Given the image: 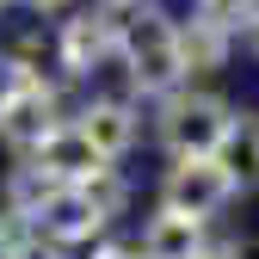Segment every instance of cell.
<instances>
[{
    "mask_svg": "<svg viewBox=\"0 0 259 259\" xmlns=\"http://www.w3.org/2000/svg\"><path fill=\"white\" fill-rule=\"evenodd\" d=\"M117 56H123V68H130V87H142V93H173L185 80V56H179V25L167 13H136L123 25V37H117Z\"/></svg>",
    "mask_w": 259,
    "mask_h": 259,
    "instance_id": "obj_1",
    "label": "cell"
},
{
    "mask_svg": "<svg viewBox=\"0 0 259 259\" xmlns=\"http://www.w3.org/2000/svg\"><path fill=\"white\" fill-rule=\"evenodd\" d=\"M235 111L216 99V93H179L167 99V117H160V142H167L179 160H198V154H216L222 136H229Z\"/></svg>",
    "mask_w": 259,
    "mask_h": 259,
    "instance_id": "obj_2",
    "label": "cell"
},
{
    "mask_svg": "<svg viewBox=\"0 0 259 259\" xmlns=\"http://www.w3.org/2000/svg\"><path fill=\"white\" fill-rule=\"evenodd\" d=\"M235 198V179L222 173L216 154H198V160H173V173L160 179V210L173 216H191V222H210L222 204Z\"/></svg>",
    "mask_w": 259,
    "mask_h": 259,
    "instance_id": "obj_3",
    "label": "cell"
},
{
    "mask_svg": "<svg viewBox=\"0 0 259 259\" xmlns=\"http://www.w3.org/2000/svg\"><path fill=\"white\" fill-rule=\"evenodd\" d=\"M105 210H99V198H93L87 185H56L50 198H44V210L31 216V235H44V241H56V247H68V241H93L105 229Z\"/></svg>",
    "mask_w": 259,
    "mask_h": 259,
    "instance_id": "obj_4",
    "label": "cell"
},
{
    "mask_svg": "<svg viewBox=\"0 0 259 259\" xmlns=\"http://www.w3.org/2000/svg\"><path fill=\"white\" fill-rule=\"evenodd\" d=\"M31 167H37V173H50L56 185H93L99 173H111V160H105L99 148L80 136V123H56L50 136L31 148Z\"/></svg>",
    "mask_w": 259,
    "mask_h": 259,
    "instance_id": "obj_5",
    "label": "cell"
},
{
    "mask_svg": "<svg viewBox=\"0 0 259 259\" xmlns=\"http://www.w3.org/2000/svg\"><path fill=\"white\" fill-rule=\"evenodd\" d=\"M117 37H123V25L111 19V7L62 19V68L68 74H93L105 56H117Z\"/></svg>",
    "mask_w": 259,
    "mask_h": 259,
    "instance_id": "obj_6",
    "label": "cell"
},
{
    "mask_svg": "<svg viewBox=\"0 0 259 259\" xmlns=\"http://www.w3.org/2000/svg\"><path fill=\"white\" fill-rule=\"evenodd\" d=\"M50 130H56V93L44 80H25L13 99L0 105V136H7L13 148H37Z\"/></svg>",
    "mask_w": 259,
    "mask_h": 259,
    "instance_id": "obj_7",
    "label": "cell"
},
{
    "mask_svg": "<svg viewBox=\"0 0 259 259\" xmlns=\"http://www.w3.org/2000/svg\"><path fill=\"white\" fill-rule=\"evenodd\" d=\"M80 136L99 148L105 160H117L130 142H136V111H130L123 99H93V105L80 111Z\"/></svg>",
    "mask_w": 259,
    "mask_h": 259,
    "instance_id": "obj_8",
    "label": "cell"
},
{
    "mask_svg": "<svg viewBox=\"0 0 259 259\" xmlns=\"http://www.w3.org/2000/svg\"><path fill=\"white\" fill-rule=\"evenodd\" d=\"M216 160H222V173L235 179V191L241 185H259V111H235V123H229V136H222Z\"/></svg>",
    "mask_w": 259,
    "mask_h": 259,
    "instance_id": "obj_9",
    "label": "cell"
},
{
    "mask_svg": "<svg viewBox=\"0 0 259 259\" xmlns=\"http://www.w3.org/2000/svg\"><path fill=\"white\" fill-rule=\"evenodd\" d=\"M198 253H204V222L173 216V210H160L142 235V259H198Z\"/></svg>",
    "mask_w": 259,
    "mask_h": 259,
    "instance_id": "obj_10",
    "label": "cell"
},
{
    "mask_svg": "<svg viewBox=\"0 0 259 259\" xmlns=\"http://www.w3.org/2000/svg\"><path fill=\"white\" fill-rule=\"evenodd\" d=\"M229 25H216V19H191V25H179V56H185V74H216L222 62H229Z\"/></svg>",
    "mask_w": 259,
    "mask_h": 259,
    "instance_id": "obj_11",
    "label": "cell"
},
{
    "mask_svg": "<svg viewBox=\"0 0 259 259\" xmlns=\"http://www.w3.org/2000/svg\"><path fill=\"white\" fill-rule=\"evenodd\" d=\"M37 235H31V222L19 216V210H0V259H13L19 247H31Z\"/></svg>",
    "mask_w": 259,
    "mask_h": 259,
    "instance_id": "obj_12",
    "label": "cell"
},
{
    "mask_svg": "<svg viewBox=\"0 0 259 259\" xmlns=\"http://www.w3.org/2000/svg\"><path fill=\"white\" fill-rule=\"evenodd\" d=\"M198 13H204V19H216V25H229V31H235L241 19H253V13H259V0H198Z\"/></svg>",
    "mask_w": 259,
    "mask_h": 259,
    "instance_id": "obj_13",
    "label": "cell"
},
{
    "mask_svg": "<svg viewBox=\"0 0 259 259\" xmlns=\"http://www.w3.org/2000/svg\"><path fill=\"white\" fill-rule=\"evenodd\" d=\"M25 80H31V74L19 68V62H7V56H0V105H7V99H13V93H19Z\"/></svg>",
    "mask_w": 259,
    "mask_h": 259,
    "instance_id": "obj_14",
    "label": "cell"
},
{
    "mask_svg": "<svg viewBox=\"0 0 259 259\" xmlns=\"http://www.w3.org/2000/svg\"><path fill=\"white\" fill-rule=\"evenodd\" d=\"M198 259H253V247H247V241H216V247H204Z\"/></svg>",
    "mask_w": 259,
    "mask_h": 259,
    "instance_id": "obj_15",
    "label": "cell"
},
{
    "mask_svg": "<svg viewBox=\"0 0 259 259\" xmlns=\"http://www.w3.org/2000/svg\"><path fill=\"white\" fill-rule=\"evenodd\" d=\"M13 259H62V253H56V247H44V241H31V247H19Z\"/></svg>",
    "mask_w": 259,
    "mask_h": 259,
    "instance_id": "obj_16",
    "label": "cell"
},
{
    "mask_svg": "<svg viewBox=\"0 0 259 259\" xmlns=\"http://www.w3.org/2000/svg\"><path fill=\"white\" fill-rule=\"evenodd\" d=\"M247 50H253V56H259V13H253V19H247Z\"/></svg>",
    "mask_w": 259,
    "mask_h": 259,
    "instance_id": "obj_17",
    "label": "cell"
},
{
    "mask_svg": "<svg viewBox=\"0 0 259 259\" xmlns=\"http://www.w3.org/2000/svg\"><path fill=\"white\" fill-rule=\"evenodd\" d=\"M99 259H142V253H130V247H105Z\"/></svg>",
    "mask_w": 259,
    "mask_h": 259,
    "instance_id": "obj_18",
    "label": "cell"
},
{
    "mask_svg": "<svg viewBox=\"0 0 259 259\" xmlns=\"http://www.w3.org/2000/svg\"><path fill=\"white\" fill-rule=\"evenodd\" d=\"M37 7H44V13H62V7H68V0H37Z\"/></svg>",
    "mask_w": 259,
    "mask_h": 259,
    "instance_id": "obj_19",
    "label": "cell"
},
{
    "mask_svg": "<svg viewBox=\"0 0 259 259\" xmlns=\"http://www.w3.org/2000/svg\"><path fill=\"white\" fill-rule=\"evenodd\" d=\"M105 7H136V0H105Z\"/></svg>",
    "mask_w": 259,
    "mask_h": 259,
    "instance_id": "obj_20",
    "label": "cell"
}]
</instances>
